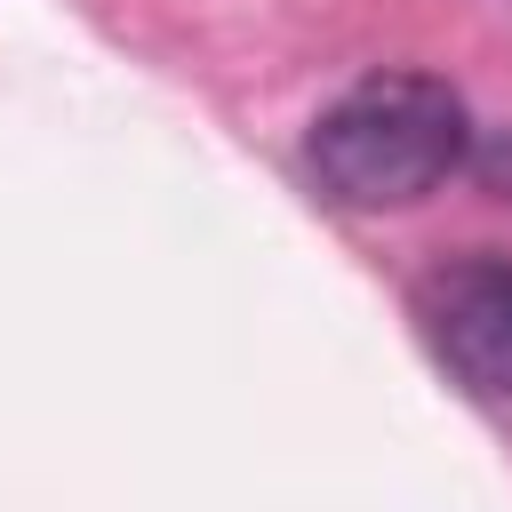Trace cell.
<instances>
[{"instance_id":"6da1fadb","label":"cell","mask_w":512,"mask_h":512,"mask_svg":"<svg viewBox=\"0 0 512 512\" xmlns=\"http://www.w3.org/2000/svg\"><path fill=\"white\" fill-rule=\"evenodd\" d=\"M472 160V112L440 72H368L320 104L304 136L312 184L352 216H392L432 200Z\"/></svg>"},{"instance_id":"7a4b0ae2","label":"cell","mask_w":512,"mask_h":512,"mask_svg":"<svg viewBox=\"0 0 512 512\" xmlns=\"http://www.w3.org/2000/svg\"><path fill=\"white\" fill-rule=\"evenodd\" d=\"M416 328L432 360L480 392L512 400V256H456L416 288Z\"/></svg>"}]
</instances>
